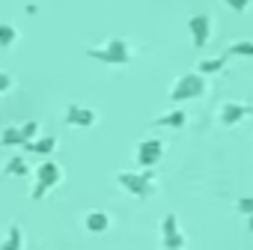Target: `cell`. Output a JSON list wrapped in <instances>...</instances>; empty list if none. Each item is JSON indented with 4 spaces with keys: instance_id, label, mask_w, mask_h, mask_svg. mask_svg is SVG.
I'll list each match as a JSON object with an SVG mask.
<instances>
[{
    "instance_id": "1",
    "label": "cell",
    "mask_w": 253,
    "mask_h": 250,
    "mask_svg": "<svg viewBox=\"0 0 253 250\" xmlns=\"http://www.w3.org/2000/svg\"><path fill=\"white\" fill-rule=\"evenodd\" d=\"M203 75H182L179 81H176V86H173V92H170V98L173 101H185V98H197L200 92H203Z\"/></svg>"
},
{
    "instance_id": "2",
    "label": "cell",
    "mask_w": 253,
    "mask_h": 250,
    "mask_svg": "<svg viewBox=\"0 0 253 250\" xmlns=\"http://www.w3.org/2000/svg\"><path fill=\"white\" fill-rule=\"evenodd\" d=\"M60 182V167L54 161H45L39 170H36V188H33V200H42L48 194V188H54Z\"/></svg>"
},
{
    "instance_id": "3",
    "label": "cell",
    "mask_w": 253,
    "mask_h": 250,
    "mask_svg": "<svg viewBox=\"0 0 253 250\" xmlns=\"http://www.w3.org/2000/svg\"><path fill=\"white\" fill-rule=\"evenodd\" d=\"M89 57H95V60H101V63H110V66L128 63V45L119 42V39H113V42H107V48H92Z\"/></svg>"
},
{
    "instance_id": "4",
    "label": "cell",
    "mask_w": 253,
    "mask_h": 250,
    "mask_svg": "<svg viewBox=\"0 0 253 250\" xmlns=\"http://www.w3.org/2000/svg\"><path fill=\"white\" fill-rule=\"evenodd\" d=\"M161 238H164V247H167V250H182V247H185V235L179 232L176 214H167V217L161 220Z\"/></svg>"
},
{
    "instance_id": "5",
    "label": "cell",
    "mask_w": 253,
    "mask_h": 250,
    "mask_svg": "<svg viewBox=\"0 0 253 250\" xmlns=\"http://www.w3.org/2000/svg\"><path fill=\"white\" fill-rule=\"evenodd\" d=\"M116 179H119V185H122L125 191H131L134 197H146V194H149V179H152V173H143V176H137V173H119Z\"/></svg>"
},
{
    "instance_id": "6",
    "label": "cell",
    "mask_w": 253,
    "mask_h": 250,
    "mask_svg": "<svg viewBox=\"0 0 253 250\" xmlns=\"http://www.w3.org/2000/svg\"><path fill=\"white\" fill-rule=\"evenodd\" d=\"M161 155H164V143H161V140H143V143L137 146V161H140L143 167L158 164Z\"/></svg>"
},
{
    "instance_id": "7",
    "label": "cell",
    "mask_w": 253,
    "mask_h": 250,
    "mask_svg": "<svg viewBox=\"0 0 253 250\" xmlns=\"http://www.w3.org/2000/svg\"><path fill=\"white\" fill-rule=\"evenodd\" d=\"M188 27H191V36H194V45H197V48H203V45L209 42V18H206V15H194Z\"/></svg>"
},
{
    "instance_id": "8",
    "label": "cell",
    "mask_w": 253,
    "mask_h": 250,
    "mask_svg": "<svg viewBox=\"0 0 253 250\" xmlns=\"http://www.w3.org/2000/svg\"><path fill=\"white\" fill-rule=\"evenodd\" d=\"M66 119H69L72 125H84V128H86V125H92V122H95V113H92V110H86V107L72 104V107H69V113H66Z\"/></svg>"
},
{
    "instance_id": "9",
    "label": "cell",
    "mask_w": 253,
    "mask_h": 250,
    "mask_svg": "<svg viewBox=\"0 0 253 250\" xmlns=\"http://www.w3.org/2000/svg\"><path fill=\"white\" fill-rule=\"evenodd\" d=\"M84 226H86L89 232H104V229L110 226V217H107L104 211H89L86 220H84Z\"/></svg>"
},
{
    "instance_id": "10",
    "label": "cell",
    "mask_w": 253,
    "mask_h": 250,
    "mask_svg": "<svg viewBox=\"0 0 253 250\" xmlns=\"http://www.w3.org/2000/svg\"><path fill=\"white\" fill-rule=\"evenodd\" d=\"M21 247H24V235H21V229H18V226H9L6 238L0 241V250H21Z\"/></svg>"
},
{
    "instance_id": "11",
    "label": "cell",
    "mask_w": 253,
    "mask_h": 250,
    "mask_svg": "<svg viewBox=\"0 0 253 250\" xmlns=\"http://www.w3.org/2000/svg\"><path fill=\"white\" fill-rule=\"evenodd\" d=\"M54 146H57L54 137H39V140L24 143V149H27V152H36V155H48V152H54Z\"/></svg>"
},
{
    "instance_id": "12",
    "label": "cell",
    "mask_w": 253,
    "mask_h": 250,
    "mask_svg": "<svg viewBox=\"0 0 253 250\" xmlns=\"http://www.w3.org/2000/svg\"><path fill=\"white\" fill-rule=\"evenodd\" d=\"M0 143H3V146H24L27 140L21 134V125H18V128H6L3 134H0Z\"/></svg>"
},
{
    "instance_id": "13",
    "label": "cell",
    "mask_w": 253,
    "mask_h": 250,
    "mask_svg": "<svg viewBox=\"0 0 253 250\" xmlns=\"http://www.w3.org/2000/svg\"><path fill=\"white\" fill-rule=\"evenodd\" d=\"M158 125H170V128H182V125H185V113H182V110H173V113L161 116V119H158Z\"/></svg>"
},
{
    "instance_id": "14",
    "label": "cell",
    "mask_w": 253,
    "mask_h": 250,
    "mask_svg": "<svg viewBox=\"0 0 253 250\" xmlns=\"http://www.w3.org/2000/svg\"><path fill=\"white\" fill-rule=\"evenodd\" d=\"M3 173H6V176H24V173H27V164H24V158H12V161L3 167Z\"/></svg>"
},
{
    "instance_id": "15",
    "label": "cell",
    "mask_w": 253,
    "mask_h": 250,
    "mask_svg": "<svg viewBox=\"0 0 253 250\" xmlns=\"http://www.w3.org/2000/svg\"><path fill=\"white\" fill-rule=\"evenodd\" d=\"M15 42V27L12 24H0V45H12Z\"/></svg>"
},
{
    "instance_id": "16",
    "label": "cell",
    "mask_w": 253,
    "mask_h": 250,
    "mask_svg": "<svg viewBox=\"0 0 253 250\" xmlns=\"http://www.w3.org/2000/svg\"><path fill=\"white\" fill-rule=\"evenodd\" d=\"M36 131H39V122H24V125H21V134H24V140H27V143L36 137Z\"/></svg>"
},
{
    "instance_id": "17",
    "label": "cell",
    "mask_w": 253,
    "mask_h": 250,
    "mask_svg": "<svg viewBox=\"0 0 253 250\" xmlns=\"http://www.w3.org/2000/svg\"><path fill=\"white\" fill-rule=\"evenodd\" d=\"M223 66V60H203L200 63V75H209V72H217Z\"/></svg>"
},
{
    "instance_id": "18",
    "label": "cell",
    "mask_w": 253,
    "mask_h": 250,
    "mask_svg": "<svg viewBox=\"0 0 253 250\" xmlns=\"http://www.w3.org/2000/svg\"><path fill=\"white\" fill-rule=\"evenodd\" d=\"M241 116V107H235V104H226L223 107V122H235Z\"/></svg>"
},
{
    "instance_id": "19",
    "label": "cell",
    "mask_w": 253,
    "mask_h": 250,
    "mask_svg": "<svg viewBox=\"0 0 253 250\" xmlns=\"http://www.w3.org/2000/svg\"><path fill=\"white\" fill-rule=\"evenodd\" d=\"M9 83H12V78H9L6 72H0V92H6V89H9Z\"/></svg>"
},
{
    "instance_id": "20",
    "label": "cell",
    "mask_w": 253,
    "mask_h": 250,
    "mask_svg": "<svg viewBox=\"0 0 253 250\" xmlns=\"http://www.w3.org/2000/svg\"><path fill=\"white\" fill-rule=\"evenodd\" d=\"M232 51H235V54H253V45H235Z\"/></svg>"
},
{
    "instance_id": "21",
    "label": "cell",
    "mask_w": 253,
    "mask_h": 250,
    "mask_svg": "<svg viewBox=\"0 0 253 250\" xmlns=\"http://www.w3.org/2000/svg\"><path fill=\"white\" fill-rule=\"evenodd\" d=\"M226 3H229L232 9H244V0H226Z\"/></svg>"
}]
</instances>
